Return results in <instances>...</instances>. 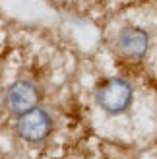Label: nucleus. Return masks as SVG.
<instances>
[{"mask_svg": "<svg viewBox=\"0 0 157 159\" xmlns=\"http://www.w3.org/2000/svg\"><path fill=\"white\" fill-rule=\"evenodd\" d=\"M37 103V89L33 84L25 82V80H20V82H14L6 91V105L8 109L16 115H23L31 111Z\"/></svg>", "mask_w": 157, "mask_h": 159, "instance_id": "nucleus-3", "label": "nucleus"}, {"mask_svg": "<svg viewBox=\"0 0 157 159\" xmlns=\"http://www.w3.org/2000/svg\"><path fill=\"white\" fill-rule=\"evenodd\" d=\"M116 47H119V51L122 54H126L130 58H138V57H142L147 49V35L142 29L126 27L119 33Z\"/></svg>", "mask_w": 157, "mask_h": 159, "instance_id": "nucleus-4", "label": "nucleus"}, {"mask_svg": "<svg viewBox=\"0 0 157 159\" xmlns=\"http://www.w3.org/2000/svg\"><path fill=\"white\" fill-rule=\"evenodd\" d=\"M18 132L27 142H41L51 132V118L43 109H31L20 115Z\"/></svg>", "mask_w": 157, "mask_h": 159, "instance_id": "nucleus-2", "label": "nucleus"}, {"mask_svg": "<svg viewBox=\"0 0 157 159\" xmlns=\"http://www.w3.org/2000/svg\"><path fill=\"white\" fill-rule=\"evenodd\" d=\"M97 101L107 113H120L132 101V87L124 80H109L99 87Z\"/></svg>", "mask_w": 157, "mask_h": 159, "instance_id": "nucleus-1", "label": "nucleus"}]
</instances>
